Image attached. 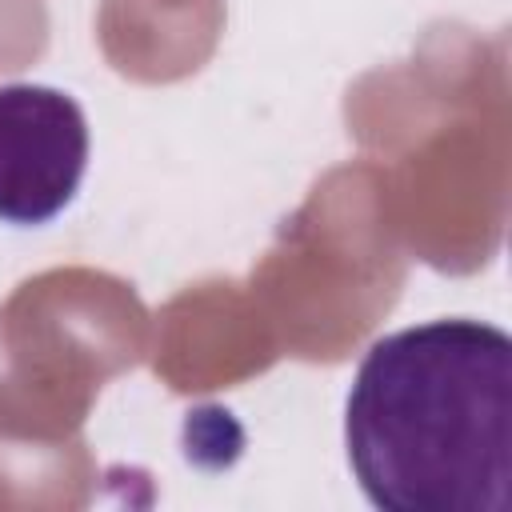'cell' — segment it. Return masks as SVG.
<instances>
[{
	"instance_id": "6da1fadb",
	"label": "cell",
	"mask_w": 512,
	"mask_h": 512,
	"mask_svg": "<svg viewBox=\"0 0 512 512\" xmlns=\"http://www.w3.org/2000/svg\"><path fill=\"white\" fill-rule=\"evenodd\" d=\"M344 444L384 512H508V332L448 316L380 336L352 376Z\"/></svg>"
},
{
	"instance_id": "7a4b0ae2",
	"label": "cell",
	"mask_w": 512,
	"mask_h": 512,
	"mask_svg": "<svg viewBox=\"0 0 512 512\" xmlns=\"http://www.w3.org/2000/svg\"><path fill=\"white\" fill-rule=\"evenodd\" d=\"M88 168L84 108L48 84H0V220L60 216Z\"/></svg>"
}]
</instances>
